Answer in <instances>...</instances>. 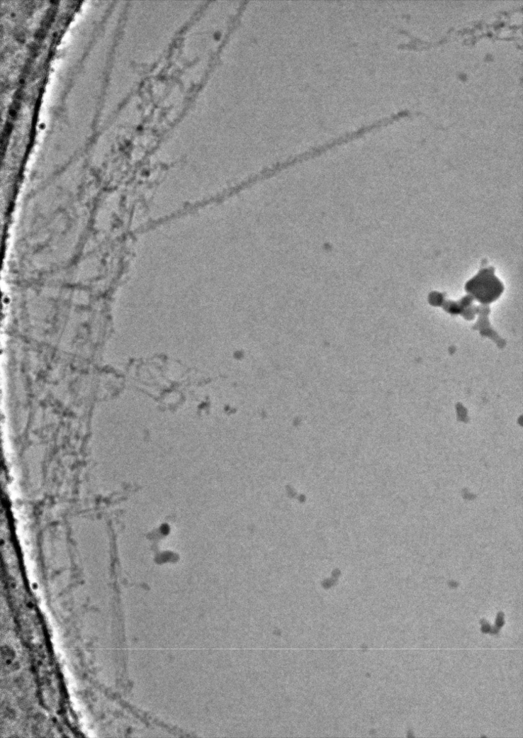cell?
Masks as SVG:
<instances>
[{
    "instance_id": "2",
    "label": "cell",
    "mask_w": 523,
    "mask_h": 738,
    "mask_svg": "<svg viewBox=\"0 0 523 738\" xmlns=\"http://www.w3.org/2000/svg\"><path fill=\"white\" fill-rule=\"evenodd\" d=\"M473 301V298L471 296L467 295L457 302L444 301V305L442 306V307L451 314H462L463 315V309L466 312V308L472 306Z\"/></svg>"
},
{
    "instance_id": "1",
    "label": "cell",
    "mask_w": 523,
    "mask_h": 738,
    "mask_svg": "<svg viewBox=\"0 0 523 738\" xmlns=\"http://www.w3.org/2000/svg\"><path fill=\"white\" fill-rule=\"evenodd\" d=\"M494 267L485 268L478 272L465 284L464 289L473 300L488 306L497 301L505 291L503 283L496 276Z\"/></svg>"
}]
</instances>
